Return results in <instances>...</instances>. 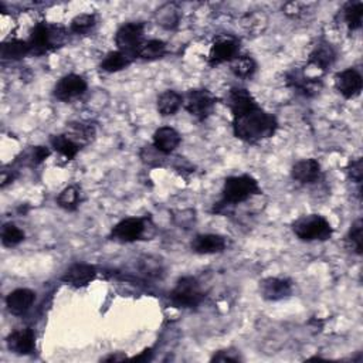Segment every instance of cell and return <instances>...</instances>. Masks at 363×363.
<instances>
[{
    "mask_svg": "<svg viewBox=\"0 0 363 363\" xmlns=\"http://www.w3.org/2000/svg\"><path fill=\"white\" fill-rule=\"evenodd\" d=\"M277 118L265 112L260 105L233 117V133L246 143H257L275 135Z\"/></svg>",
    "mask_w": 363,
    "mask_h": 363,
    "instance_id": "cell-1",
    "label": "cell"
},
{
    "mask_svg": "<svg viewBox=\"0 0 363 363\" xmlns=\"http://www.w3.org/2000/svg\"><path fill=\"white\" fill-rule=\"evenodd\" d=\"M261 189L257 182L250 175H240V176H230L225 180L222 199L213 206V213H222L226 207L237 206L256 194H260Z\"/></svg>",
    "mask_w": 363,
    "mask_h": 363,
    "instance_id": "cell-2",
    "label": "cell"
},
{
    "mask_svg": "<svg viewBox=\"0 0 363 363\" xmlns=\"http://www.w3.org/2000/svg\"><path fill=\"white\" fill-rule=\"evenodd\" d=\"M67 36V32L60 26L47 25L44 22L39 23L27 40L30 53L33 55H43L51 50H55L65 43Z\"/></svg>",
    "mask_w": 363,
    "mask_h": 363,
    "instance_id": "cell-3",
    "label": "cell"
},
{
    "mask_svg": "<svg viewBox=\"0 0 363 363\" xmlns=\"http://www.w3.org/2000/svg\"><path fill=\"white\" fill-rule=\"evenodd\" d=\"M293 232L301 242H326L332 237L334 229L321 214H308L293 223Z\"/></svg>",
    "mask_w": 363,
    "mask_h": 363,
    "instance_id": "cell-4",
    "label": "cell"
},
{
    "mask_svg": "<svg viewBox=\"0 0 363 363\" xmlns=\"http://www.w3.org/2000/svg\"><path fill=\"white\" fill-rule=\"evenodd\" d=\"M204 293L194 277H182L169 293V300L176 308H196L204 300Z\"/></svg>",
    "mask_w": 363,
    "mask_h": 363,
    "instance_id": "cell-5",
    "label": "cell"
},
{
    "mask_svg": "<svg viewBox=\"0 0 363 363\" xmlns=\"http://www.w3.org/2000/svg\"><path fill=\"white\" fill-rule=\"evenodd\" d=\"M217 104V98L206 88H193L183 97L185 110L197 121L207 119Z\"/></svg>",
    "mask_w": 363,
    "mask_h": 363,
    "instance_id": "cell-6",
    "label": "cell"
},
{
    "mask_svg": "<svg viewBox=\"0 0 363 363\" xmlns=\"http://www.w3.org/2000/svg\"><path fill=\"white\" fill-rule=\"evenodd\" d=\"M240 53V40L233 36H220L217 37L209 53V65L217 67L225 62H232Z\"/></svg>",
    "mask_w": 363,
    "mask_h": 363,
    "instance_id": "cell-7",
    "label": "cell"
},
{
    "mask_svg": "<svg viewBox=\"0 0 363 363\" xmlns=\"http://www.w3.org/2000/svg\"><path fill=\"white\" fill-rule=\"evenodd\" d=\"M147 233V219L143 217H126L117 223L110 235V239L118 243H135Z\"/></svg>",
    "mask_w": 363,
    "mask_h": 363,
    "instance_id": "cell-8",
    "label": "cell"
},
{
    "mask_svg": "<svg viewBox=\"0 0 363 363\" xmlns=\"http://www.w3.org/2000/svg\"><path fill=\"white\" fill-rule=\"evenodd\" d=\"M145 25L140 22H129L122 25L115 33V44L118 50L128 51L136 58V48L142 44Z\"/></svg>",
    "mask_w": 363,
    "mask_h": 363,
    "instance_id": "cell-9",
    "label": "cell"
},
{
    "mask_svg": "<svg viewBox=\"0 0 363 363\" xmlns=\"http://www.w3.org/2000/svg\"><path fill=\"white\" fill-rule=\"evenodd\" d=\"M87 88L88 84L84 77L79 74H67L62 79H60V81L55 84L53 94L58 101L70 103L84 95Z\"/></svg>",
    "mask_w": 363,
    "mask_h": 363,
    "instance_id": "cell-10",
    "label": "cell"
},
{
    "mask_svg": "<svg viewBox=\"0 0 363 363\" xmlns=\"http://www.w3.org/2000/svg\"><path fill=\"white\" fill-rule=\"evenodd\" d=\"M260 294L265 301H281L293 294V281L288 278L268 277L260 282Z\"/></svg>",
    "mask_w": 363,
    "mask_h": 363,
    "instance_id": "cell-11",
    "label": "cell"
},
{
    "mask_svg": "<svg viewBox=\"0 0 363 363\" xmlns=\"http://www.w3.org/2000/svg\"><path fill=\"white\" fill-rule=\"evenodd\" d=\"M363 87L360 72L355 68H346L335 76V88L346 100L356 98Z\"/></svg>",
    "mask_w": 363,
    "mask_h": 363,
    "instance_id": "cell-12",
    "label": "cell"
},
{
    "mask_svg": "<svg viewBox=\"0 0 363 363\" xmlns=\"http://www.w3.org/2000/svg\"><path fill=\"white\" fill-rule=\"evenodd\" d=\"M6 345L15 355H32L36 350V334L32 328L16 329L6 338Z\"/></svg>",
    "mask_w": 363,
    "mask_h": 363,
    "instance_id": "cell-13",
    "label": "cell"
},
{
    "mask_svg": "<svg viewBox=\"0 0 363 363\" xmlns=\"http://www.w3.org/2000/svg\"><path fill=\"white\" fill-rule=\"evenodd\" d=\"M95 277H97V268L94 265L87 263H77L68 267V270L62 274L61 281L71 286L81 288L91 284L95 279Z\"/></svg>",
    "mask_w": 363,
    "mask_h": 363,
    "instance_id": "cell-14",
    "label": "cell"
},
{
    "mask_svg": "<svg viewBox=\"0 0 363 363\" xmlns=\"http://www.w3.org/2000/svg\"><path fill=\"white\" fill-rule=\"evenodd\" d=\"M286 84L294 88L297 93H300L304 97H314L317 95L322 88V80L321 79H310L304 74V71L294 70L286 74Z\"/></svg>",
    "mask_w": 363,
    "mask_h": 363,
    "instance_id": "cell-15",
    "label": "cell"
},
{
    "mask_svg": "<svg viewBox=\"0 0 363 363\" xmlns=\"http://www.w3.org/2000/svg\"><path fill=\"white\" fill-rule=\"evenodd\" d=\"M36 293L29 288H18L6 297L8 311L15 317L25 315L34 304Z\"/></svg>",
    "mask_w": 363,
    "mask_h": 363,
    "instance_id": "cell-16",
    "label": "cell"
},
{
    "mask_svg": "<svg viewBox=\"0 0 363 363\" xmlns=\"http://www.w3.org/2000/svg\"><path fill=\"white\" fill-rule=\"evenodd\" d=\"M322 176L321 164L317 159H303L297 162L291 169V178L301 185L317 183Z\"/></svg>",
    "mask_w": 363,
    "mask_h": 363,
    "instance_id": "cell-17",
    "label": "cell"
},
{
    "mask_svg": "<svg viewBox=\"0 0 363 363\" xmlns=\"http://www.w3.org/2000/svg\"><path fill=\"white\" fill-rule=\"evenodd\" d=\"M225 101L233 117L240 115L258 105V103L256 101V98L251 95L250 91H247L246 88H239V87L232 88L227 93Z\"/></svg>",
    "mask_w": 363,
    "mask_h": 363,
    "instance_id": "cell-18",
    "label": "cell"
},
{
    "mask_svg": "<svg viewBox=\"0 0 363 363\" xmlns=\"http://www.w3.org/2000/svg\"><path fill=\"white\" fill-rule=\"evenodd\" d=\"M196 254H219L227 247V240L219 235H199L190 244Z\"/></svg>",
    "mask_w": 363,
    "mask_h": 363,
    "instance_id": "cell-19",
    "label": "cell"
},
{
    "mask_svg": "<svg viewBox=\"0 0 363 363\" xmlns=\"http://www.w3.org/2000/svg\"><path fill=\"white\" fill-rule=\"evenodd\" d=\"M180 142H182L180 133L171 126H162L157 129V132L154 133V147L165 157L175 152Z\"/></svg>",
    "mask_w": 363,
    "mask_h": 363,
    "instance_id": "cell-20",
    "label": "cell"
},
{
    "mask_svg": "<svg viewBox=\"0 0 363 363\" xmlns=\"http://www.w3.org/2000/svg\"><path fill=\"white\" fill-rule=\"evenodd\" d=\"M335 60H336V51H335L334 46L328 41H321L310 53L308 65H314L318 70L325 72L332 67Z\"/></svg>",
    "mask_w": 363,
    "mask_h": 363,
    "instance_id": "cell-21",
    "label": "cell"
},
{
    "mask_svg": "<svg viewBox=\"0 0 363 363\" xmlns=\"http://www.w3.org/2000/svg\"><path fill=\"white\" fill-rule=\"evenodd\" d=\"M135 60H136L135 55L128 51H122V50L111 51L101 61V70L105 72H117L129 67Z\"/></svg>",
    "mask_w": 363,
    "mask_h": 363,
    "instance_id": "cell-22",
    "label": "cell"
},
{
    "mask_svg": "<svg viewBox=\"0 0 363 363\" xmlns=\"http://www.w3.org/2000/svg\"><path fill=\"white\" fill-rule=\"evenodd\" d=\"M168 53L166 43L158 39L142 41V44L136 48V58L143 61H155L164 58Z\"/></svg>",
    "mask_w": 363,
    "mask_h": 363,
    "instance_id": "cell-23",
    "label": "cell"
},
{
    "mask_svg": "<svg viewBox=\"0 0 363 363\" xmlns=\"http://www.w3.org/2000/svg\"><path fill=\"white\" fill-rule=\"evenodd\" d=\"M50 145L57 154H60L61 157H64L68 161L74 159L81 150L80 145H77L74 140L70 139L65 133L53 135L50 138Z\"/></svg>",
    "mask_w": 363,
    "mask_h": 363,
    "instance_id": "cell-24",
    "label": "cell"
},
{
    "mask_svg": "<svg viewBox=\"0 0 363 363\" xmlns=\"http://www.w3.org/2000/svg\"><path fill=\"white\" fill-rule=\"evenodd\" d=\"M157 107H158V112L162 117L175 115L183 107V95H180L173 90H168L158 97Z\"/></svg>",
    "mask_w": 363,
    "mask_h": 363,
    "instance_id": "cell-25",
    "label": "cell"
},
{
    "mask_svg": "<svg viewBox=\"0 0 363 363\" xmlns=\"http://www.w3.org/2000/svg\"><path fill=\"white\" fill-rule=\"evenodd\" d=\"M65 135L83 148L84 145L90 143L94 139L95 128L93 125L84 124V122H70L67 126Z\"/></svg>",
    "mask_w": 363,
    "mask_h": 363,
    "instance_id": "cell-26",
    "label": "cell"
},
{
    "mask_svg": "<svg viewBox=\"0 0 363 363\" xmlns=\"http://www.w3.org/2000/svg\"><path fill=\"white\" fill-rule=\"evenodd\" d=\"M29 54L32 53H30V46L27 40H20V39H11L5 41L2 44V48H0V55H2V58L11 60V61L22 60Z\"/></svg>",
    "mask_w": 363,
    "mask_h": 363,
    "instance_id": "cell-27",
    "label": "cell"
},
{
    "mask_svg": "<svg viewBox=\"0 0 363 363\" xmlns=\"http://www.w3.org/2000/svg\"><path fill=\"white\" fill-rule=\"evenodd\" d=\"M343 22L349 30L355 32L362 27L363 19V4L362 2H348L342 9Z\"/></svg>",
    "mask_w": 363,
    "mask_h": 363,
    "instance_id": "cell-28",
    "label": "cell"
},
{
    "mask_svg": "<svg viewBox=\"0 0 363 363\" xmlns=\"http://www.w3.org/2000/svg\"><path fill=\"white\" fill-rule=\"evenodd\" d=\"M257 70V62L250 55H239L230 62V71L237 79H250Z\"/></svg>",
    "mask_w": 363,
    "mask_h": 363,
    "instance_id": "cell-29",
    "label": "cell"
},
{
    "mask_svg": "<svg viewBox=\"0 0 363 363\" xmlns=\"http://www.w3.org/2000/svg\"><path fill=\"white\" fill-rule=\"evenodd\" d=\"M81 202V193L77 186H68L57 196V204L65 211H74Z\"/></svg>",
    "mask_w": 363,
    "mask_h": 363,
    "instance_id": "cell-30",
    "label": "cell"
},
{
    "mask_svg": "<svg viewBox=\"0 0 363 363\" xmlns=\"http://www.w3.org/2000/svg\"><path fill=\"white\" fill-rule=\"evenodd\" d=\"M26 235L15 223H6L2 227V244L8 249L19 246L25 240Z\"/></svg>",
    "mask_w": 363,
    "mask_h": 363,
    "instance_id": "cell-31",
    "label": "cell"
},
{
    "mask_svg": "<svg viewBox=\"0 0 363 363\" xmlns=\"http://www.w3.org/2000/svg\"><path fill=\"white\" fill-rule=\"evenodd\" d=\"M95 23H97L95 15H91V13L79 15L71 20L70 30L74 34H86L95 26Z\"/></svg>",
    "mask_w": 363,
    "mask_h": 363,
    "instance_id": "cell-32",
    "label": "cell"
},
{
    "mask_svg": "<svg viewBox=\"0 0 363 363\" xmlns=\"http://www.w3.org/2000/svg\"><path fill=\"white\" fill-rule=\"evenodd\" d=\"M362 227H363V223L360 219H357L350 226L349 233L346 236V246L356 256L362 254Z\"/></svg>",
    "mask_w": 363,
    "mask_h": 363,
    "instance_id": "cell-33",
    "label": "cell"
},
{
    "mask_svg": "<svg viewBox=\"0 0 363 363\" xmlns=\"http://www.w3.org/2000/svg\"><path fill=\"white\" fill-rule=\"evenodd\" d=\"M348 176L352 182L360 185L362 183V178H363V162H362V158H357L355 161H350L348 168Z\"/></svg>",
    "mask_w": 363,
    "mask_h": 363,
    "instance_id": "cell-34",
    "label": "cell"
},
{
    "mask_svg": "<svg viewBox=\"0 0 363 363\" xmlns=\"http://www.w3.org/2000/svg\"><path fill=\"white\" fill-rule=\"evenodd\" d=\"M50 150L46 147H33L30 154H29V161L32 166H37L43 164L48 157H50Z\"/></svg>",
    "mask_w": 363,
    "mask_h": 363,
    "instance_id": "cell-35",
    "label": "cell"
},
{
    "mask_svg": "<svg viewBox=\"0 0 363 363\" xmlns=\"http://www.w3.org/2000/svg\"><path fill=\"white\" fill-rule=\"evenodd\" d=\"M239 360H242L239 352H232V350H219L211 357V362H239Z\"/></svg>",
    "mask_w": 363,
    "mask_h": 363,
    "instance_id": "cell-36",
    "label": "cell"
},
{
    "mask_svg": "<svg viewBox=\"0 0 363 363\" xmlns=\"http://www.w3.org/2000/svg\"><path fill=\"white\" fill-rule=\"evenodd\" d=\"M152 355H154L152 348H148V349L142 350L139 355L133 356V360H136V362H148V360L152 359Z\"/></svg>",
    "mask_w": 363,
    "mask_h": 363,
    "instance_id": "cell-37",
    "label": "cell"
},
{
    "mask_svg": "<svg viewBox=\"0 0 363 363\" xmlns=\"http://www.w3.org/2000/svg\"><path fill=\"white\" fill-rule=\"evenodd\" d=\"M126 357H128V356H126L125 353H122V352H114V353H111V355L103 357L101 360H103V362H122V360H125Z\"/></svg>",
    "mask_w": 363,
    "mask_h": 363,
    "instance_id": "cell-38",
    "label": "cell"
},
{
    "mask_svg": "<svg viewBox=\"0 0 363 363\" xmlns=\"http://www.w3.org/2000/svg\"><path fill=\"white\" fill-rule=\"evenodd\" d=\"M13 179H15V176L12 175V172L8 173V171H4L2 172V187H6V185L11 183Z\"/></svg>",
    "mask_w": 363,
    "mask_h": 363,
    "instance_id": "cell-39",
    "label": "cell"
}]
</instances>
